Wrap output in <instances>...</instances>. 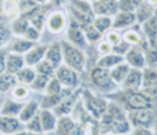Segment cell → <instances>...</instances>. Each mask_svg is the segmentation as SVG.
<instances>
[{
	"label": "cell",
	"mask_w": 157,
	"mask_h": 135,
	"mask_svg": "<svg viewBox=\"0 0 157 135\" xmlns=\"http://www.w3.org/2000/svg\"><path fill=\"white\" fill-rule=\"evenodd\" d=\"M46 28L52 35H60L67 28V15L63 8H52L45 18Z\"/></svg>",
	"instance_id": "1"
},
{
	"label": "cell",
	"mask_w": 157,
	"mask_h": 135,
	"mask_svg": "<svg viewBox=\"0 0 157 135\" xmlns=\"http://www.w3.org/2000/svg\"><path fill=\"white\" fill-rule=\"evenodd\" d=\"M61 46L63 51V59H64L66 66L74 70L82 71L85 65V58L82 52L69 42L64 40L61 42Z\"/></svg>",
	"instance_id": "2"
},
{
	"label": "cell",
	"mask_w": 157,
	"mask_h": 135,
	"mask_svg": "<svg viewBox=\"0 0 157 135\" xmlns=\"http://www.w3.org/2000/svg\"><path fill=\"white\" fill-rule=\"evenodd\" d=\"M55 78L61 84L65 86H75L77 83V76L74 69L65 65H61L55 70Z\"/></svg>",
	"instance_id": "3"
},
{
	"label": "cell",
	"mask_w": 157,
	"mask_h": 135,
	"mask_svg": "<svg viewBox=\"0 0 157 135\" xmlns=\"http://www.w3.org/2000/svg\"><path fill=\"white\" fill-rule=\"evenodd\" d=\"M48 45H36L30 48L25 55L24 60L28 66H36L44 59Z\"/></svg>",
	"instance_id": "4"
},
{
	"label": "cell",
	"mask_w": 157,
	"mask_h": 135,
	"mask_svg": "<svg viewBox=\"0 0 157 135\" xmlns=\"http://www.w3.org/2000/svg\"><path fill=\"white\" fill-rule=\"evenodd\" d=\"M44 59H46L55 69L62 65L63 51L60 42H54L48 46Z\"/></svg>",
	"instance_id": "5"
},
{
	"label": "cell",
	"mask_w": 157,
	"mask_h": 135,
	"mask_svg": "<svg viewBox=\"0 0 157 135\" xmlns=\"http://www.w3.org/2000/svg\"><path fill=\"white\" fill-rule=\"evenodd\" d=\"M25 65L24 56L16 53L6 54V72L15 75Z\"/></svg>",
	"instance_id": "6"
},
{
	"label": "cell",
	"mask_w": 157,
	"mask_h": 135,
	"mask_svg": "<svg viewBox=\"0 0 157 135\" xmlns=\"http://www.w3.org/2000/svg\"><path fill=\"white\" fill-rule=\"evenodd\" d=\"M20 127L17 119L11 116L0 115V132L5 134H13Z\"/></svg>",
	"instance_id": "7"
},
{
	"label": "cell",
	"mask_w": 157,
	"mask_h": 135,
	"mask_svg": "<svg viewBox=\"0 0 157 135\" xmlns=\"http://www.w3.org/2000/svg\"><path fill=\"white\" fill-rule=\"evenodd\" d=\"M67 33H68L69 39L72 42L78 44V45H83L85 43L82 27L75 19H72L71 22L69 23L67 27Z\"/></svg>",
	"instance_id": "8"
},
{
	"label": "cell",
	"mask_w": 157,
	"mask_h": 135,
	"mask_svg": "<svg viewBox=\"0 0 157 135\" xmlns=\"http://www.w3.org/2000/svg\"><path fill=\"white\" fill-rule=\"evenodd\" d=\"M36 45H37V42L29 41L24 37H20L11 44L9 51L11 53L22 55V54H26L30 48H32Z\"/></svg>",
	"instance_id": "9"
},
{
	"label": "cell",
	"mask_w": 157,
	"mask_h": 135,
	"mask_svg": "<svg viewBox=\"0 0 157 135\" xmlns=\"http://www.w3.org/2000/svg\"><path fill=\"white\" fill-rule=\"evenodd\" d=\"M58 134L80 135V129L69 118H62L58 123Z\"/></svg>",
	"instance_id": "10"
},
{
	"label": "cell",
	"mask_w": 157,
	"mask_h": 135,
	"mask_svg": "<svg viewBox=\"0 0 157 135\" xmlns=\"http://www.w3.org/2000/svg\"><path fill=\"white\" fill-rule=\"evenodd\" d=\"M29 21L28 20V18L24 16H19L18 17H17L15 20H13L11 22V25L9 27L10 31L12 34L17 36V37H23L25 31L27 30V28L29 27Z\"/></svg>",
	"instance_id": "11"
},
{
	"label": "cell",
	"mask_w": 157,
	"mask_h": 135,
	"mask_svg": "<svg viewBox=\"0 0 157 135\" xmlns=\"http://www.w3.org/2000/svg\"><path fill=\"white\" fill-rule=\"evenodd\" d=\"M24 105L22 103L14 101L12 100H7L0 110V114L4 116L14 117L17 114H19Z\"/></svg>",
	"instance_id": "12"
},
{
	"label": "cell",
	"mask_w": 157,
	"mask_h": 135,
	"mask_svg": "<svg viewBox=\"0 0 157 135\" xmlns=\"http://www.w3.org/2000/svg\"><path fill=\"white\" fill-rule=\"evenodd\" d=\"M128 102L129 105L133 109H147L152 106L151 101L145 96L139 93H134L131 95Z\"/></svg>",
	"instance_id": "13"
},
{
	"label": "cell",
	"mask_w": 157,
	"mask_h": 135,
	"mask_svg": "<svg viewBox=\"0 0 157 135\" xmlns=\"http://www.w3.org/2000/svg\"><path fill=\"white\" fill-rule=\"evenodd\" d=\"M40 120L41 123L43 132L52 131L56 126V119L50 111H47V110L42 111L40 115Z\"/></svg>",
	"instance_id": "14"
},
{
	"label": "cell",
	"mask_w": 157,
	"mask_h": 135,
	"mask_svg": "<svg viewBox=\"0 0 157 135\" xmlns=\"http://www.w3.org/2000/svg\"><path fill=\"white\" fill-rule=\"evenodd\" d=\"M91 78L97 85L101 87H105L109 83V76L108 71L101 68L95 69L92 71Z\"/></svg>",
	"instance_id": "15"
},
{
	"label": "cell",
	"mask_w": 157,
	"mask_h": 135,
	"mask_svg": "<svg viewBox=\"0 0 157 135\" xmlns=\"http://www.w3.org/2000/svg\"><path fill=\"white\" fill-rule=\"evenodd\" d=\"M38 103L31 101L29 104L25 105L20 113H19V119L22 123H29L35 115L36 112L38 111Z\"/></svg>",
	"instance_id": "16"
},
{
	"label": "cell",
	"mask_w": 157,
	"mask_h": 135,
	"mask_svg": "<svg viewBox=\"0 0 157 135\" xmlns=\"http://www.w3.org/2000/svg\"><path fill=\"white\" fill-rule=\"evenodd\" d=\"M36 71H34L31 68H22L18 72L15 74L17 80L22 84H31L33 80L36 77Z\"/></svg>",
	"instance_id": "17"
},
{
	"label": "cell",
	"mask_w": 157,
	"mask_h": 135,
	"mask_svg": "<svg viewBox=\"0 0 157 135\" xmlns=\"http://www.w3.org/2000/svg\"><path fill=\"white\" fill-rule=\"evenodd\" d=\"M17 78L13 74L9 73H2L0 74V91L1 92H6L11 88L15 87L17 85Z\"/></svg>",
	"instance_id": "18"
},
{
	"label": "cell",
	"mask_w": 157,
	"mask_h": 135,
	"mask_svg": "<svg viewBox=\"0 0 157 135\" xmlns=\"http://www.w3.org/2000/svg\"><path fill=\"white\" fill-rule=\"evenodd\" d=\"M36 73L51 78L55 73V69L46 59H43L36 65Z\"/></svg>",
	"instance_id": "19"
},
{
	"label": "cell",
	"mask_w": 157,
	"mask_h": 135,
	"mask_svg": "<svg viewBox=\"0 0 157 135\" xmlns=\"http://www.w3.org/2000/svg\"><path fill=\"white\" fill-rule=\"evenodd\" d=\"M50 80H51L50 77L37 73L35 79L33 80V81L31 83V87L35 90H43L47 87Z\"/></svg>",
	"instance_id": "20"
},
{
	"label": "cell",
	"mask_w": 157,
	"mask_h": 135,
	"mask_svg": "<svg viewBox=\"0 0 157 135\" xmlns=\"http://www.w3.org/2000/svg\"><path fill=\"white\" fill-rule=\"evenodd\" d=\"M134 123L139 125H147L150 123L152 120V113L147 111H142L135 114L134 116Z\"/></svg>",
	"instance_id": "21"
},
{
	"label": "cell",
	"mask_w": 157,
	"mask_h": 135,
	"mask_svg": "<svg viewBox=\"0 0 157 135\" xmlns=\"http://www.w3.org/2000/svg\"><path fill=\"white\" fill-rule=\"evenodd\" d=\"M46 91L49 96L57 95L62 91V84L56 78L51 79L46 87Z\"/></svg>",
	"instance_id": "22"
},
{
	"label": "cell",
	"mask_w": 157,
	"mask_h": 135,
	"mask_svg": "<svg viewBox=\"0 0 157 135\" xmlns=\"http://www.w3.org/2000/svg\"><path fill=\"white\" fill-rule=\"evenodd\" d=\"M28 130L29 132L34 133H41L43 132L41 123L40 120V115H35L28 123Z\"/></svg>",
	"instance_id": "23"
},
{
	"label": "cell",
	"mask_w": 157,
	"mask_h": 135,
	"mask_svg": "<svg viewBox=\"0 0 157 135\" xmlns=\"http://www.w3.org/2000/svg\"><path fill=\"white\" fill-rule=\"evenodd\" d=\"M22 37H24L29 41L37 42V40H39V38L40 37V32L37 28H35L33 26L29 25V27L27 28V30L25 31Z\"/></svg>",
	"instance_id": "24"
},
{
	"label": "cell",
	"mask_w": 157,
	"mask_h": 135,
	"mask_svg": "<svg viewBox=\"0 0 157 135\" xmlns=\"http://www.w3.org/2000/svg\"><path fill=\"white\" fill-rule=\"evenodd\" d=\"M89 107L91 111L95 113V115L98 116L105 111V104L101 101L94 100L89 102Z\"/></svg>",
	"instance_id": "25"
},
{
	"label": "cell",
	"mask_w": 157,
	"mask_h": 135,
	"mask_svg": "<svg viewBox=\"0 0 157 135\" xmlns=\"http://www.w3.org/2000/svg\"><path fill=\"white\" fill-rule=\"evenodd\" d=\"M121 60V59L117 56H108V57H105L102 59H100L98 61V65L100 67L107 68V67H110V66L118 63Z\"/></svg>",
	"instance_id": "26"
},
{
	"label": "cell",
	"mask_w": 157,
	"mask_h": 135,
	"mask_svg": "<svg viewBox=\"0 0 157 135\" xmlns=\"http://www.w3.org/2000/svg\"><path fill=\"white\" fill-rule=\"evenodd\" d=\"M29 95V91L25 86H17L14 87L13 90V96L17 99V100H24L25 98H27Z\"/></svg>",
	"instance_id": "27"
},
{
	"label": "cell",
	"mask_w": 157,
	"mask_h": 135,
	"mask_svg": "<svg viewBox=\"0 0 157 135\" xmlns=\"http://www.w3.org/2000/svg\"><path fill=\"white\" fill-rule=\"evenodd\" d=\"M133 19H134V16L131 13H126V14L120 15L119 17L117 18V22H116L115 26L116 27H121V26L128 25V24L132 23L133 21Z\"/></svg>",
	"instance_id": "28"
},
{
	"label": "cell",
	"mask_w": 157,
	"mask_h": 135,
	"mask_svg": "<svg viewBox=\"0 0 157 135\" xmlns=\"http://www.w3.org/2000/svg\"><path fill=\"white\" fill-rule=\"evenodd\" d=\"M83 27L86 30V37H87V38L89 40H97L99 37V36H100L99 31L95 27L87 25V26Z\"/></svg>",
	"instance_id": "29"
},
{
	"label": "cell",
	"mask_w": 157,
	"mask_h": 135,
	"mask_svg": "<svg viewBox=\"0 0 157 135\" xmlns=\"http://www.w3.org/2000/svg\"><path fill=\"white\" fill-rule=\"evenodd\" d=\"M110 24V21L109 18H106V17H100V18H98L95 20V27L99 31V32H102L104 31L106 28L109 27Z\"/></svg>",
	"instance_id": "30"
},
{
	"label": "cell",
	"mask_w": 157,
	"mask_h": 135,
	"mask_svg": "<svg viewBox=\"0 0 157 135\" xmlns=\"http://www.w3.org/2000/svg\"><path fill=\"white\" fill-rule=\"evenodd\" d=\"M141 81V74L139 72H132L127 80V84L131 87H138Z\"/></svg>",
	"instance_id": "31"
},
{
	"label": "cell",
	"mask_w": 157,
	"mask_h": 135,
	"mask_svg": "<svg viewBox=\"0 0 157 135\" xmlns=\"http://www.w3.org/2000/svg\"><path fill=\"white\" fill-rule=\"evenodd\" d=\"M129 59L135 66H142L143 63H144V59L141 56V54H139V53H137L135 51H132L129 55Z\"/></svg>",
	"instance_id": "32"
},
{
	"label": "cell",
	"mask_w": 157,
	"mask_h": 135,
	"mask_svg": "<svg viewBox=\"0 0 157 135\" xmlns=\"http://www.w3.org/2000/svg\"><path fill=\"white\" fill-rule=\"evenodd\" d=\"M127 70L128 68L126 66H121L118 69H116L113 72H112V76L113 78H115L117 80H121L124 78V76L127 74Z\"/></svg>",
	"instance_id": "33"
},
{
	"label": "cell",
	"mask_w": 157,
	"mask_h": 135,
	"mask_svg": "<svg viewBox=\"0 0 157 135\" xmlns=\"http://www.w3.org/2000/svg\"><path fill=\"white\" fill-rule=\"evenodd\" d=\"M146 29L148 33L152 36L156 35L157 33V18H153L146 25Z\"/></svg>",
	"instance_id": "34"
},
{
	"label": "cell",
	"mask_w": 157,
	"mask_h": 135,
	"mask_svg": "<svg viewBox=\"0 0 157 135\" xmlns=\"http://www.w3.org/2000/svg\"><path fill=\"white\" fill-rule=\"evenodd\" d=\"M6 51L0 49V74L6 72Z\"/></svg>",
	"instance_id": "35"
},
{
	"label": "cell",
	"mask_w": 157,
	"mask_h": 135,
	"mask_svg": "<svg viewBox=\"0 0 157 135\" xmlns=\"http://www.w3.org/2000/svg\"><path fill=\"white\" fill-rule=\"evenodd\" d=\"M121 7L126 11H130L133 9V5L131 0H122L121 3Z\"/></svg>",
	"instance_id": "36"
},
{
	"label": "cell",
	"mask_w": 157,
	"mask_h": 135,
	"mask_svg": "<svg viewBox=\"0 0 157 135\" xmlns=\"http://www.w3.org/2000/svg\"><path fill=\"white\" fill-rule=\"evenodd\" d=\"M116 128L118 129L119 132H126L128 130V124L125 122H120L119 123L116 124Z\"/></svg>",
	"instance_id": "37"
},
{
	"label": "cell",
	"mask_w": 157,
	"mask_h": 135,
	"mask_svg": "<svg viewBox=\"0 0 157 135\" xmlns=\"http://www.w3.org/2000/svg\"><path fill=\"white\" fill-rule=\"evenodd\" d=\"M156 74L155 72H148V74L146 75V80H148L150 82H152L156 79Z\"/></svg>",
	"instance_id": "38"
},
{
	"label": "cell",
	"mask_w": 157,
	"mask_h": 135,
	"mask_svg": "<svg viewBox=\"0 0 157 135\" xmlns=\"http://www.w3.org/2000/svg\"><path fill=\"white\" fill-rule=\"evenodd\" d=\"M14 135H41L40 133H31V132H22V133H19L17 134Z\"/></svg>",
	"instance_id": "39"
},
{
	"label": "cell",
	"mask_w": 157,
	"mask_h": 135,
	"mask_svg": "<svg viewBox=\"0 0 157 135\" xmlns=\"http://www.w3.org/2000/svg\"><path fill=\"white\" fill-rule=\"evenodd\" d=\"M32 1H34L38 5H44V4H47L48 2V0H32Z\"/></svg>",
	"instance_id": "40"
},
{
	"label": "cell",
	"mask_w": 157,
	"mask_h": 135,
	"mask_svg": "<svg viewBox=\"0 0 157 135\" xmlns=\"http://www.w3.org/2000/svg\"><path fill=\"white\" fill-rule=\"evenodd\" d=\"M137 135H150V133H147V132H145V131H142V132L138 133V134Z\"/></svg>",
	"instance_id": "41"
},
{
	"label": "cell",
	"mask_w": 157,
	"mask_h": 135,
	"mask_svg": "<svg viewBox=\"0 0 157 135\" xmlns=\"http://www.w3.org/2000/svg\"><path fill=\"white\" fill-rule=\"evenodd\" d=\"M133 1H134L135 3H140V2H141L142 0H133Z\"/></svg>",
	"instance_id": "42"
}]
</instances>
